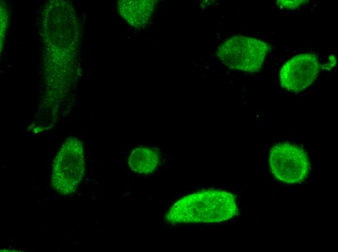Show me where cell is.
<instances>
[{
    "instance_id": "6da1fadb",
    "label": "cell",
    "mask_w": 338,
    "mask_h": 252,
    "mask_svg": "<svg viewBox=\"0 0 338 252\" xmlns=\"http://www.w3.org/2000/svg\"><path fill=\"white\" fill-rule=\"evenodd\" d=\"M234 195L225 190H207L188 195L176 202L166 216L170 224L216 222L236 214Z\"/></svg>"
},
{
    "instance_id": "7a4b0ae2",
    "label": "cell",
    "mask_w": 338,
    "mask_h": 252,
    "mask_svg": "<svg viewBox=\"0 0 338 252\" xmlns=\"http://www.w3.org/2000/svg\"><path fill=\"white\" fill-rule=\"evenodd\" d=\"M83 146L74 138L67 139L55 156L51 185L58 194L68 196L75 192L84 174Z\"/></svg>"
},
{
    "instance_id": "3957f363",
    "label": "cell",
    "mask_w": 338,
    "mask_h": 252,
    "mask_svg": "<svg viewBox=\"0 0 338 252\" xmlns=\"http://www.w3.org/2000/svg\"><path fill=\"white\" fill-rule=\"evenodd\" d=\"M268 49V44L261 40L238 35L226 40L218 47L216 53L229 68L254 73L261 69Z\"/></svg>"
},
{
    "instance_id": "277c9868",
    "label": "cell",
    "mask_w": 338,
    "mask_h": 252,
    "mask_svg": "<svg viewBox=\"0 0 338 252\" xmlns=\"http://www.w3.org/2000/svg\"><path fill=\"white\" fill-rule=\"evenodd\" d=\"M269 163L274 178L287 184L303 181L310 169L309 158L304 150L288 142L279 143L271 147Z\"/></svg>"
},
{
    "instance_id": "5b68a950",
    "label": "cell",
    "mask_w": 338,
    "mask_h": 252,
    "mask_svg": "<svg viewBox=\"0 0 338 252\" xmlns=\"http://www.w3.org/2000/svg\"><path fill=\"white\" fill-rule=\"evenodd\" d=\"M320 68V64L316 55L313 53L297 55L282 66L280 72L281 84L290 92L302 91L316 79Z\"/></svg>"
},
{
    "instance_id": "8992f818",
    "label": "cell",
    "mask_w": 338,
    "mask_h": 252,
    "mask_svg": "<svg viewBox=\"0 0 338 252\" xmlns=\"http://www.w3.org/2000/svg\"><path fill=\"white\" fill-rule=\"evenodd\" d=\"M154 6L153 1L121 0L118 2V10L130 24L139 27L149 20Z\"/></svg>"
},
{
    "instance_id": "52a82bcc",
    "label": "cell",
    "mask_w": 338,
    "mask_h": 252,
    "mask_svg": "<svg viewBox=\"0 0 338 252\" xmlns=\"http://www.w3.org/2000/svg\"><path fill=\"white\" fill-rule=\"evenodd\" d=\"M160 161L159 152L148 147L135 149L128 158L130 168L138 174H148L154 172L158 167Z\"/></svg>"
},
{
    "instance_id": "ba28073f",
    "label": "cell",
    "mask_w": 338,
    "mask_h": 252,
    "mask_svg": "<svg viewBox=\"0 0 338 252\" xmlns=\"http://www.w3.org/2000/svg\"><path fill=\"white\" fill-rule=\"evenodd\" d=\"M305 1L301 0H278L277 5L282 8L293 9L297 8L303 4Z\"/></svg>"
},
{
    "instance_id": "9c48e42d",
    "label": "cell",
    "mask_w": 338,
    "mask_h": 252,
    "mask_svg": "<svg viewBox=\"0 0 338 252\" xmlns=\"http://www.w3.org/2000/svg\"><path fill=\"white\" fill-rule=\"evenodd\" d=\"M90 21H91V23H93L94 21V18H93V16H91L90 17Z\"/></svg>"
},
{
    "instance_id": "30bf717a",
    "label": "cell",
    "mask_w": 338,
    "mask_h": 252,
    "mask_svg": "<svg viewBox=\"0 0 338 252\" xmlns=\"http://www.w3.org/2000/svg\"><path fill=\"white\" fill-rule=\"evenodd\" d=\"M111 7V2H110H110H109V7Z\"/></svg>"
}]
</instances>
